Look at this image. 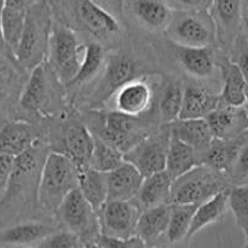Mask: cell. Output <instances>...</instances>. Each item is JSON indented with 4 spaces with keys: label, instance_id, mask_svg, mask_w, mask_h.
I'll list each match as a JSON object with an SVG mask.
<instances>
[{
    "label": "cell",
    "instance_id": "cell-1",
    "mask_svg": "<svg viewBox=\"0 0 248 248\" xmlns=\"http://www.w3.org/2000/svg\"><path fill=\"white\" fill-rule=\"evenodd\" d=\"M79 167L63 153L46 155L38 177L36 200L48 212H56L65 196L78 188Z\"/></svg>",
    "mask_w": 248,
    "mask_h": 248
},
{
    "label": "cell",
    "instance_id": "cell-2",
    "mask_svg": "<svg viewBox=\"0 0 248 248\" xmlns=\"http://www.w3.org/2000/svg\"><path fill=\"white\" fill-rule=\"evenodd\" d=\"M51 24L50 11L45 4L36 1L29 7L23 33L15 53L16 62L24 69L31 72L45 61L48 50Z\"/></svg>",
    "mask_w": 248,
    "mask_h": 248
},
{
    "label": "cell",
    "instance_id": "cell-3",
    "mask_svg": "<svg viewBox=\"0 0 248 248\" xmlns=\"http://www.w3.org/2000/svg\"><path fill=\"white\" fill-rule=\"evenodd\" d=\"M84 48L85 45L79 43L77 34L69 27L60 23L51 24L47 55L53 73L63 85L68 86L77 75Z\"/></svg>",
    "mask_w": 248,
    "mask_h": 248
},
{
    "label": "cell",
    "instance_id": "cell-4",
    "mask_svg": "<svg viewBox=\"0 0 248 248\" xmlns=\"http://www.w3.org/2000/svg\"><path fill=\"white\" fill-rule=\"evenodd\" d=\"M165 33L172 43L186 47H210L217 39L210 11H173Z\"/></svg>",
    "mask_w": 248,
    "mask_h": 248
},
{
    "label": "cell",
    "instance_id": "cell-5",
    "mask_svg": "<svg viewBox=\"0 0 248 248\" xmlns=\"http://www.w3.org/2000/svg\"><path fill=\"white\" fill-rule=\"evenodd\" d=\"M219 172L206 165H196L172 183L169 205H200L223 190Z\"/></svg>",
    "mask_w": 248,
    "mask_h": 248
},
{
    "label": "cell",
    "instance_id": "cell-6",
    "mask_svg": "<svg viewBox=\"0 0 248 248\" xmlns=\"http://www.w3.org/2000/svg\"><path fill=\"white\" fill-rule=\"evenodd\" d=\"M56 216L63 229L77 235L84 245L96 241L99 236L97 212L78 188L65 196L58 206Z\"/></svg>",
    "mask_w": 248,
    "mask_h": 248
},
{
    "label": "cell",
    "instance_id": "cell-7",
    "mask_svg": "<svg viewBox=\"0 0 248 248\" xmlns=\"http://www.w3.org/2000/svg\"><path fill=\"white\" fill-rule=\"evenodd\" d=\"M140 212V206L132 200L106 201L97 211L99 235L119 239L135 236Z\"/></svg>",
    "mask_w": 248,
    "mask_h": 248
},
{
    "label": "cell",
    "instance_id": "cell-8",
    "mask_svg": "<svg viewBox=\"0 0 248 248\" xmlns=\"http://www.w3.org/2000/svg\"><path fill=\"white\" fill-rule=\"evenodd\" d=\"M137 63L127 55H114L109 58L101 81L93 90L90 98L91 106H101L110 101L113 94L123 85L135 79L137 74Z\"/></svg>",
    "mask_w": 248,
    "mask_h": 248
},
{
    "label": "cell",
    "instance_id": "cell-9",
    "mask_svg": "<svg viewBox=\"0 0 248 248\" xmlns=\"http://www.w3.org/2000/svg\"><path fill=\"white\" fill-rule=\"evenodd\" d=\"M170 132L164 137H145L124 154V160L131 162L143 177L164 171Z\"/></svg>",
    "mask_w": 248,
    "mask_h": 248
},
{
    "label": "cell",
    "instance_id": "cell-10",
    "mask_svg": "<svg viewBox=\"0 0 248 248\" xmlns=\"http://www.w3.org/2000/svg\"><path fill=\"white\" fill-rule=\"evenodd\" d=\"M97 136L120 150L123 154L147 137L145 133L138 130L136 118L115 110L107 114L101 132Z\"/></svg>",
    "mask_w": 248,
    "mask_h": 248
},
{
    "label": "cell",
    "instance_id": "cell-11",
    "mask_svg": "<svg viewBox=\"0 0 248 248\" xmlns=\"http://www.w3.org/2000/svg\"><path fill=\"white\" fill-rule=\"evenodd\" d=\"M205 119L218 140H236L248 132V114L245 106L232 107L220 102Z\"/></svg>",
    "mask_w": 248,
    "mask_h": 248
},
{
    "label": "cell",
    "instance_id": "cell-12",
    "mask_svg": "<svg viewBox=\"0 0 248 248\" xmlns=\"http://www.w3.org/2000/svg\"><path fill=\"white\" fill-rule=\"evenodd\" d=\"M110 99H114L115 111L138 118L149 110L153 102V90L147 80L135 78L123 85Z\"/></svg>",
    "mask_w": 248,
    "mask_h": 248
},
{
    "label": "cell",
    "instance_id": "cell-13",
    "mask_svg": "<svg viewBox=\"0 0 248 248\" xmlns=\"http://www.w3.org/2000/svg\"><path fill=\"white\" fill-rule=\"evenodd\" d=\"M124 10L150 31H165L173 16V10L165 0H125Z\"/></svg>",
    "mask_w": 248,
    "mask_h": 248
},
{
    "label": "cell",
    "instance_id": "cell-14",
    "mask_svg": "<svg viewBox=\"0 0 248 248\" xmlns=\"http://www.w3.org/2000/svg\"><path fill=\"white\" fill-rule=\"evenodd\" d=\"M208 11L215 22L217 38L224 44H234L242 29V0H212Z\"/></svg>",
    "mask_w": 248,
    "mask_h": 248
},
{
    "label": "cell",
    "instance_id": "cell-15",
    "mask_svg": "<svg viewBox=\"0 0 248 248\" xmlns=\"http://www.w3.org/2000/svg\"><path fill=\"white\" fill-rule=\"evenodd\" d=\"M144 177L131 162L124 160L116 169L107 173L108 198L110 200H133L140 191Z\"/></svg>",
    "mask_w": 248,
    "mask_h": 248
},
{
    "label": "cell",
    "instance_id": "cell-16",
    "mask_svg": "<svg viewBox=\"0 0 248 248\" xmlns=\"http://www.w3.org/2000/svg\"><path fill=\"white\" fill-rule=\"evenodd\" d=\"M171 215V205L155 206L140 212L136 225V236L143 240L147 247L159 246L162 242Z\"/></svg>",
    "mask_w": 248,
    "mask_h": 248
},
{
    "label": "cell",
    "instance_id": "cell-17",
    "mask_svg": "<svg viewBox=\"0 0 248 248\" xmlns=\"http://www.w3.org/2000/svg\"><path fill=\"white\" fill-rule=\"evenodd\" d=\"M39 140L38 130L27 121H12L0 128V154L18 156Z\"/></svg>",
    "mask_w": 248,
    "mask_h": 248
},
{
    "label": "cell",
    "instance_id": "cell-18",
    "mask_svg": "<svg viewBox=\"0 0 248 248\" xmlns=\"http://www.w3.org/2000/svg\"><path fill=\"white\" fill-rule=\"evenodd\" d=\"M47 94V72L43 62L31 70V75L19 97V107L28 113H43L48 98Z\"/></svg>",
    "mask_w": 248,
    "mask_h": 248
},
{
    "label": "cell",
    "instance_id": "cell-19",
    "mask_svg": "<svg viewBox=\"0 0 248 248\" xmlns=\"http://www.w3.org/2000/svg\"><path fill=\"white\" fill-rule=\"evenodd\" d=\"M220 103V98L205 87L186 85L183 89L178 119H205Z\"/></svg>",
    "mask_w": 248,
    "mask_h": 248
},
{
    "label": "cell",
    "instance_id": "cell-20",
    "mask_svg": "<svg viewBox=\"0 0 248 248\" xmlns=\"http://www.w3.org/2000/svg\"><path fill=\"white\" fill-rule=\"evenodd\" d=\"M173 179L166 171L155 172L144 177L137 196V203L140 210L169 203Z\"/></svg>",
    "mask_w": 248,
    "mask_h": 248
},
{
    "label": "cell",
    "instance_id": "cell-21",
    "mask_svg": "<svg viewBox=\"0 0 248 248\" xmlns=\"http://www.w3.org/2000/svg\"><path fill=\"white\" fill-rule=\"evenodd\" d=\"M56 230L55 227L45 223H22L0 230V245L11 247L34 246Z\"/></svg>",
    "mask_w": 248,
    "mask_h": 248
},
{
    "label": "cell",
    "instance_id": "cell-22",
    "mask_svg": "<svg viewBox=\"0 0 248 248\" xmlns=\"http://www.w3.org/2000/svg\"><path fill=\"white\" fill-rule=\"evenodd\" d=\"M172 136L194 150H205L215 140L206 119H177L171 123Z\"/></svg>",
    "mask_w": 248,
    "mask_h": 248
},
{
    "label": "cell",
    "instance_id": "cell-23",
    "mask_svg": "<svg viewBox=\"0 0 248 248\" xmlns=\"http://www.w3.org/2000/svg\"><path fill=\"white\" fill-rule=\"evenodd\" d=\"M228 210V190L218 191L208 200L203 201L198 205L194 212L193 220H191L190 229H189L186 242L190 241L199 232L205 229L208 225L219 222Z\"/></svg>",
    "mask_w": 248,
    "mask_h": 248
},
{
    "label": "cell",
    "instance_id": "cell-24",
    "mask_svg": "<svg viewBox=\"0 0 248 248\" xmlns=\"http://www.w3.org/2000/svg\"><path fill=\"white\" fill-rule=\"evenodd\" d=\"M93 133L84 125H74L65 131L63 154L72 159L79 169L89 166L90 157L93 150Z\"/></svg>",
    "mask_w": 248,
    "mask_h": 248
},
{
    "label": "cell",
    "instance_id": "cell-25",
    "mask_svg": "<svg viewBox=\"0 0 248 248\" xmlns=\"http://www.w3.org/2000/svg\"><path fill=\"white\" fill-rule=\"evenodd\" d=\"M223 87L220 92V102L227 106L244 107L246 104V87L244 75L239 67L232 60H223L219 63Z\"/></svg>",
    "mask_w": 248,
    "mask_h": 248
},
{
    "label": "cell",
    "instance_id": "cell-26",
    "mask_svg": "<svg viewBox=\"0 0 248 248\" xmlns=\"http://www.w3.org/2000/svg\"><path fill=\"white\" fill-rule=\"evenodd\" d=\"M176 56L181 67L198 79H207L216 69L215 57L210 47H186L177 45Z\"/></svg>",
    "mask_w": 248,
    "mask_h": 248
},
{
    "label": "cell",
    "instance_id": "cell-27",
    "mask_svg": "<svg viewBox=\"0 0 248 248\" xmlns=\"http://www.w3.org/2000/svg\"><path fill=\"white\" fill-rule=\"evenodd\" d=\"M78 189L82 194L85 200L97 212L106 203L107 198H108L107 173L97 171L90 166L79 169Z\"/></svg>",
    "mask_w": 248,
    "mask_h": 248
},
{
    "label": "cell",
    "instance_id": "cell-28",
    "mask_svg": "<svg viewBox=\"0 0 248 248\" xmlns=\"http://www.w3.org/2000/svg\"><path fill=\"white\" fill-rule=\"evenodd\" d=\"M196 165H199L196 150H194L193 148L189 147L188 144L183 143L170 133L165 171L174 181L176 178L181 177L182 174L194 169Z\"/></svg>",
    "mask_w": 248,
    "mask_h": 248
},
{
    "label": "cell",
    "instance_id": "cell-29",
    "mask_svg": "<svg viewBox=\"0 0 248 248\" xmlns=\"http://www.w3.org/2000/svg\"><path fill=\"white\" fill-rule=\"evenodd\" d=\"M79 16L82 23L94 33H116L120 29L116 17L96 0H82Z\"/></svg>",
    "mask_w": 248,
    "mask_h": 248
},
{
    "label": "cell",
    "instance_id": "cell-30",
    "mask_svg": "<svg viewBox=\"0 0 248 248\" xmlns=\"http://www.w3.org/2000/svg\"><path fill=\"white\" fill-rule=\"evenodd\" d=\"M239 138L236 140H218L215 138L210 145L203 152V165L211 167L219 173H229L237 152L241 144H239Z\"/></svg>",
    "mask_w": 248,
    "mask_h": 248
},
{
    "label": "cell",
    "instance_id": "cell-31",
    "mask_svg": "<svg viewBox=\"0 0 248 248\" xmlns=\"http://www.w3.org/2000/svg\"><path fill=\"white\" fill-rule=\"evenodd\" d=\"M196 207L198 205H171L169 227L162 239L167 244L165 246L174 247L181 242L186 244V236Z\"/></svg>",
    "mask_w": 248,
    "mask_h": 248
},
{
    "label": "cell",
    "instance_id": "cell-32",
    "mask_svg": "<svg viewBox=\"0 0 248 248\" xmlns=\"http://www.w3.org/2000/svg\"><path fill=\"white\" fill-rule=\"evenodd\" d=\"M27 11L28 10L5 6L2 4L0 7V27H1L5 41H6L14 57L17 47H18L22 33H23Z\"/></svg>",
    "mask_w": 248,
    "mask_h": 248
},
{
    "label": "cell",
    "instance_id": "cell-33",
    "mask_svg": "<svg viewBox=\"0 0 248 248\" xmlns=\"http://www.w3.org/2000/svg\"><path fill=\"white\" fill-rule=\"evenodd\" d=\"M106 53L104 48L98 43H89L85 45L81 64L74 79L68 86H79L93 79L103 67Z\"/></svg>",
    "mask_w": 248,
    "mask_h": 248
},
{
    "label": "cell",
    "instance_id": "cell-34",
    "mask_svg": "<svg viewBox=\"0 0 248 248\" xmlns=\"http://www.w3.org/2000/svg\"><path fill=\"white\" fill-rule=\"evenodd\" d=\"M93 150L90 157L89 166L101 172L113 171L124 162V154L98 136H94Z\"/></svg>",
    "mask_w": 248,
    "mask_h": 248
},
{
    "label": "cell",
    "instance_id": "cell-35",
    "mask_svg": "<svg viewBox=\"0 0 248 248\" xmlns=\"http://www.w3.org/2000/svg\"><path fill=\"white\" fill-rule=\"evenodd\" d=\"M228 208L234 215L237 227L245 236V248H248V186H237L228 190Z\"/></svg>",
    "mask_w": 248,
    "mask_h": 248
},
{
    "label": "cell",
    "instance_id": "cell-36",
    "mask_svg": "<svg viewBox=\"0 0 248 248\" xmlns=\"http://www.w3.org/2000/svg\"><path fill=\"white\" fill-rule=\"evenodd\" d=\"M183 101V87L178 82H170L162 90L160 115L165 123H173L179 118Z\"/></svg>",
    "mask_w": 248,
    "mask_h": 248
},
{
    "label": "cell",
    "instance_id": "cell-37",
    "mask_svg": "<svg viewBox=\"0 0 248 248\" xmlns=\"http://www.w3.org/2000/svg\"><path fill=\"white\" fill-rule=\"evenodd\" d=\"M33 248H84L81 240L73 232L67 230H56L51 235L46 236Z\"/></svg>",
    "mask_w": 248,
    "mask_h": 248
},
{
    "label": "cell",
    "instance_id": "cell-38",
    "mask_svg": "<svg viewBox=\"0 0 248 248\" xmlns=\"http://www.w3.org/2000/svg\"><path fill=\"white\" fill-rule=\"evenodd\" d=\"M16 84V73L9 60L0 56V103L10 98Z\"/></svg>",
    "mask_w": 248,
    "mask_h": 248
},
{
    "label": "cell",
    "instance_id": "cell-39",
    "mask_svg": "<svg viewBox=\"0 0 248 248\" xmlns=\"http://www.w3.org/2000/svg\"><path fill=\"white\" fill-rule=\"evenodd\" d=\"M235 51L232 62L239 67L240 72L244 75L245 81L248 86V40L246 35H239L234 41Z\"/></svg>",
    "mask_w": 248,
    "mask_h": 248
},
{
    "label": "cell",
    "instance_id": "cell-40",
    "mask_svg": "<svg viewBox=\"0 0 248 248\" xmlns=\"http://www.w3.org/2000/svg\"><path fill=\"white\" fill-rule=\"evenodd\" d=\"M102 248H147L142 239L138 236H131L127 239L109 237L99 235L96 240Z\"/></svg>",
    "mask_w": 248,
    "mask_h": 248
},
{
    "label": "cell",
    "instance_id": "cell-41",
    "mask_svg": "<svg viewBox=\"0 0 248 248\" xmlns=\"http://www.w3.org/2000/svg\"><path fill=\"white\" fill-rule=\"evenodd\" d=\"M229 173L236 181H244L248 178V143L241 144Z\"/></svg>",
    "mask_w": 248,
    "mask_h": 248
},
{
    "label": "cell",
    "instance_id": "cell-42",
    "mask_svg": "<svg viewBox=\"0 0 248 248\" xmlns=\"http://www.w3.org/2000/svg\"><path fill=\"white\" fill-rule=\"evenodd\" d=\"M15 167V156L7 154H0V200L4 198L7 190L12 172Z\"/></svg>",
    "mask_w": 248,
    "mask_h": 248
},
{
    "label": "cell",
    "instance_id": "cell-43",
    "mask_svg": "<svg viewBox=\"0 0 248 248\" xmlns=\"http://www.w3.org/2000/svg\"><path fill=\"white\" fill-rule=\"evenodd\" d=\"M173 11H208L212 0H165Z\"/></svg>",
    "mask_w": 248,
    "mask_h": 248
},
{
    "label": "cell",
    "instance_id": "cell-44",
    "mask_svg": "<svg viewBox=\"0 0 248 248\" xmlns=\"http://www.w3.org/2000/svg\"><path fill=\"white\" fill-rule=\"evenodd\" d=\"M36 1L38 0H1V4L5 5V6L16 7V9L21 10H28Z\"/></svg>",
    "mask_w": 248,
    "mask_h": 248
},
{
    "label": "cell",
    "instance_id": "cell-45",
    "mask_svg": "<svg viewBox=\"0 0 248 248\" xmlns=\"http://www.w3.org/2000/svg\"><path fill=\"white\" fill-rule=\"evenodd\" d=\"M104 4L107 7H110L111 11H114V14L120 15L123 12L124 2L125 0H103Z\"/></svg>",
    "mask_w": 248,
    "mask_h": 248
},
{
    "label": "cell",
    "instance_id": "cell-46",
    "mask_svg": "<svg viewBox=\"0 0 248 248\" xmlns=\"http://www.w3.org/2000/svg\"><path fill=\"white\" fill-rule=\"evenodd\" d=\"M241 28L248 36V0H242V21Z\"/></svg>",
    "mask_w": 248,
    "mask_h": 248
},
{
    "label": "cell",
    "instance_id": "cell-47",
    "mask_svg": "<svg viewBox=\"0 0 248 248\" xmlns=\"http://www.w3.org/2000/svg\"><path fill=\"white\" fill-rule=\"evenodd\" d=\"M0 56H5V57H9V58H15L12 52L10 51L9 46H7L6 41H5L4 35H2V31H1V27H0Z\"/></svg>",
    "mask_w": 248,
    "mask_h": 248
},
{
    "label": "cell",
    "instance_id": "cell-48",
    "mask_svg": "<svg viewBox=\"0 0 248 248\" xmlns=\"http://www.w3.org/2000/svg\"><path fill=\"white\" fill-rule=\"evenodd\" d=\"M84 248H102V247L99 246L98 242L93 241V242H89V244H85Z\"/></svg>",
    "mask_w": 248,
    "mask_h": 248
},
{
    "label": "cell",
    "instance_id": "cell-49",
    "mask_svg": "<svg viewBox=\"0 0 248 248\" xmlns=\"http://www.w3.org/2000/svg\"><path fill=\"white\" fill-rule=\"evenodd\" d=\"M147 248H176V247H169V246H153V247H147Z\"/></svg>",
    "mask_w": 248,
    "mask_h": 248
},
{
    "label": "cell",
    "instance_id": "cell-50",
    "mask_svg": "<svg viewBox=\"0 0 248 248\" xmlns=\"http://www.w3.org/2000/svg\"><path fill=\"white\" fill-rule=\"evenodd\" d=\"M0 248H22V247H11V246H4V245H0Z\"/></svg>",
    "mask_w": 248,
    "mask_h": 248
},
{
    "label": "cell",
    "instance_id": "cell-51",
    "mask_svg": "<svg viewBox=\"0 0 248 248\" xmlns=\"http://www.w3.org/2000/svg\"><path fill=\"white\" fill-rule=\"evenodd\" d=\"M246 104H248V86L246 87Z\"/></svg>",
    "mask_w": 248,
    "mask_h": 248
},
{
    "label": "cell",
    "instance_id": "cell-52",
    "mask_svg": "<svg viewBox=\"0 0 248 248\" xmlns=\"http://www.w3.org/2000/svg\"><path fill=\"white\" fill-rule=\"evenodd\" d=\"M245 108H246V111H247V114H248V104H245Z\"/></svg>",
    "mask_w": 248,
    "mask_h": 248
},
{
    "label": "cell",
    "instance_id": "cell-53",
    "mask_svg": "<svg viewBox=\"0 0 248 248\" xmlns=\"http://www.w3.org/2000/svg\"><path fill=\"white\" fill-rule=\"evenodd\" d=\"M22 248H33L31 246H28V247H22Z\"/></svg>",
    "mask_w": 248,
    "mask_h": 248
},
{
    "label": "cell",
    "instance_id": "cell-54",
    "mask_svg": "<svg viewBox=\"0 0 248 248\" xmlns=\"http://www.w3.org/2000/svg\"><path fill=\"white\" fill-rule=\"evenodd\" d=\"M0 7H1V0H0Z\"/></svg>",
    "mask_w": 248,
    "mask_h": 248
},
{
    "label": "cell",
    "instance_id": "cell-55",
    "mask_svg": "<svg viewBox=\"0 0 248 248\" xmlns=\"http://www.w3.org/2000/svg\"><path fill=\"white\" fill-rule=\"evenodd\" d=\"M246 38H247V40H248V36H246Z\"/></svg>",
    "mask_w": 248,
    "mask_h": 248
}]
</instances>
